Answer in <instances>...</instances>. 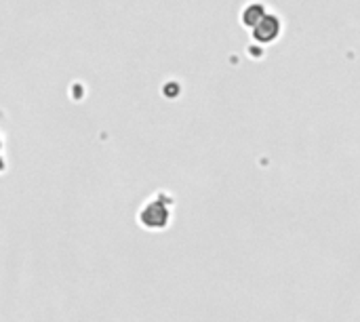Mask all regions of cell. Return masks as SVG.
<instances>
[{
	"label": "cell",
	"mask_w": 360,
	"mask_h": 322,
	"mask_svg": "<svg viewBox=\"0 0 360 322\" xmlns=\"http://www.w3.org/2000/svg\"><path fill=\"white\" fill-rule=\"evenodd\" d=\"M175 213V198L167 190H158L143 200L137 211V224L148 232H165Z\"/></svg>",
	"instance_id": "cell-1"
},
{
	"label": "cell",
	"mask_w": 360,
	"mask_h": 322,
	"mask_svg": "<svg viewBox=\"0 0 360 322\" xmlns=\"http://www.w3.org/2000/svg\"><path fill=\"white\" fill-rule=\"evenodd\" d=\"M281 30H283V23H281L278 15L268 13L262 19V23L253 30V40L257 44H270V42H274L281 36Z\"/></svg>",
	"instance_id": "cell-2"
},
{
	"label": "cell",
	"mask_w": 360,
	"mask_h": 322,
	"mask_svg": "<svg viewBox=\"0 0 360 322\" xmlns=\"http://www.w3.org/2000/svg\"><path fill=\"white\" fill-rule=\"evenodd\" d=\"M268 15V8L262 4V2H249L245 8H243V13H240V17H243V23L247 25V27H251V30H255L259 23H262V19Z\"/></svg>",
	"instance_id": "cell-3"
}]
</instances>
